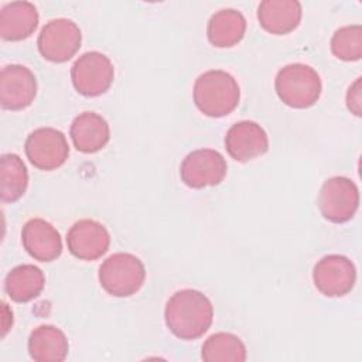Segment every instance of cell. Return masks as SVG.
Here are the masks:
<instances>
[{
    "label": "cell",
    "mask_w": 362,
    "mask_h": 362,
    "mask_svg": "<svg viewBox=\"0 0 362 362\" xmlns=\"http://www.w3.org/2000/svg\"><path fill=\"white\" fill-rule=\"evenodd\" d=\"M45 277L34 264H20L8 272L4 280L7 296L16 303H27L38 297L44 288Z\"/></svg>",
    "instance_id": "ffe728a7"
},
{
    "label": "cell",
    "mask_w": 362,
    "mask_h": 362,
    "mask_svg": "<svg viewBox=\"0 0 362 362\" xmlns=\"http://www.w3.org/2000/svg\"><path fill=\"white\" fill-rule=\"evenodd\" d=\"M28 185V171L23 160L13 153L1 156L0 165V198L3 202L20 199Z\"/></svg>",
    "instance_id": "44dd1931"
},
{
    "label": "cell",
    "mask_w": 362,
    "mask_h": 362,
    "mask_svg": "<svg viewBox=\"0 0 362 362\" xmlns=\"http://www.w3.org/2000/svg\"><path fill=\"white\" fill-rule=\"evenodd\" d=\"M225 148L233 160L246 163L269 150V137L259 123L242 120L228 129Z\"/></svg>",
    "instance_id": "4fadbf2b"
},
{
    "label": "cell",
    "mask_w": 362,
    "mask_h": 362,
    "mask_svg": "<svg viewBox=\"0 0 362 362\" xmlns=\"http://www.w3.org/2000/svg\"><path fill=\"white\" fill-rule=\"evenodd\" d=\"M303 10L297 0H263L257 7V20L270 34L283 35L297 28Z\"/></svg>",
    "instance_id": "2e32d148"
},
{
    "label": "cell",
    "mask_w": 362,
    "mask_h": 362,
    "mask_svg": "<svg viewBox=\"0 0 362 362\" xmlns=\"http://www.w3.org/2000/svg\"><path fill=\"white\" fill-rule=\"evenodd\" d=\"M21 242L27 253L38 262H52L62 253L59 232L41 218H33L24 223Z\"/></svg>",
    "instance_id": "5bb4252c"
},
{
    "label": "cell",
    "mask_w": 362,
    "mask_h": 362,
    "mask_svg": "<svg viewBox=\"0 0 362 362\" xmlns=\"http://www.w3.org/2000/svg\"><path fill=\"white\" fill-rule=\"evenodd\" d=\"M274 86L280 100L296 109H305L317 103L322 90L318 72L300 62L283 66L276 75Z\"/></svg>",
    "instance_id": "3957f363"
},
{
    "label": "cell",
    "mask_w": 362,
    "mask_h": 362,
    "mask_svg": "<svg viewBox=\"0 0 362 362\" xmlns=\"http://www.w3.org/2000/svg\"><path fill=\"white\" fill-rule=\"evenodd\" d=\"M246 18L235 8H222L214 13L206 25L209 42L218 48L236 45L245 35Z\"/></svg>",
    "instance_id": "d6986e66"
},
{
    "label": "cell",
    "mask_w": 362,
    "mask_h": 362,
    "mask_svg": "<svg viewBox=\"0 0 362 362\" xmlns=\"http://www.w3.org/2000/svg\"><path fill=\"white\" fill-rule=\"evenodd\" d=\"M37 7L30 1H11L0 10V35L7 41L28 38L38 25Z\"/></svg>",
    "instance_id": "e0dca14e"
},
{
    "label": "cell",
    "mask_w": 362,
    "mask_h": 362,
    "mask_svg": "<svg viewBox=\"0 0 362 362\" xmlns=\"http://www.w3.org/2000/svg\"><path fill=\"white\" fill-rule=\"evenodd\" d=\"M146 267L132 253H113L99 267L102 288L115 297H130L144 284Z\"/></svg>",
    "instance_id": "277c9868"
},
{
    "label": "cell",
    "mask_w": 362,
    "mask_h": 362,
    "mask_svg": "<svg viewBox=\"0 0 362 362\" xmlns=\"http://www.w3.org/2000/svg\"><path fill=\"white\" fill-rule=\"evenodd\" d=\"M24 150L28 161L44 171L61 167L69 156L65 134L54 127H38L31 132L25 140Z\"/></svg>",
    "instance_id": "ba28073f"
},
{
    "label": "cell",
    "mask_w": 362,
    "mask_h": 362,
    "mask_svg": "<svg viewBox=\"0 0 362 362\" xmlns=\"http://www.w3.org/2000/svg\"><path fill=\"white\" fill-rule=\"evenodd\" d=\"M346 107L355 116L362 115V98H361V78H356L355 82L349 86L346 92Z\"/></svg>",
    "instance_id": "cb8c5ba5"
},
{
    "label": "cell",
    "mask_w": 362,
    "mask_h": 362,
    "mask_svg": "<svg viewBox=\"0 0 362 362\" xmlns=\"http://www.w3.org/2000/svg\"><path fill=\"white\" fill-rule=\"evenodd\" d=\"M359 206V189L348 177L328 178L318 194V208L325 219L344 223L352 219Z\"/></svg>",
    "instance_id": "8992f818"
},
{
    "label": "cell",
    "mask_w": 362,
    "mask_h": 362,
    "mask_svg": "<svg viewBox=\"0 0 362 362\" xmlns=\"http://www.w3.org/2000/svg\"><path fill=\"white\" fill-rule=\"evenodd\" d=\"M69 136L78 151L92 154L107 144L110 139V129L105 117L100 115L95 112H83L74 119Z\"/></svg>",
    "instance_id": "9a60e30c"
},
{
    "label": "cell",
    "mask_w": 362,
    "mask_h": 362,
    "mask_svg": "<svg viewBox=\"0 0 362 362\" xmlns=\"http://www.w3.org/2000/svg\"><path fill=\"white\" fill-rule=\"evenodd\" d=\"M68 351L65 334L54 325H40L30 334L28 352L37 362H62Z\"/></svg>",
    "instance_id": "ac0fdd59"
},
{
    "label": "cell",
    "mask_w": 362,
    "mask_h": 362,
    "mask_svg": "<svg viewBox=\"0 0 362 362\" xmlns=\"http://www.w3.org/2000/svg\"><path fill=\"white\" fill-rule=\"evenodd\" d=\"M115 78L112 61L102 52L89 51L82 54L71 68L72 85L83 96H99L105 93Z\"/></svg>",
    "instance_id": "5b68a950"
},
{
    "label": "cell",
    "mask_w": 362,
    "mask_h": 362,
    "mask_svg": "<svg viewBox=\"0 0 362 362\" xmlns=\"http://www.w3.org/2000/svg\"><path fill=\"white\" fill-rule=\"evenodd\" d=\"M164 320L167 328L177 338L197 339L209 329L214 320V307L204 293L184 288L168 298Z\"/></svg>",
    "instance_id": "6da1fadb"
},
{
    "label": "cell",
    "mask_w": 362,
    "mask_h": 362,
    "mask_svg": "<svg viewBox=\"0 0 362 362\" xmlns=\"http://www.w3.org/2000/svg\"><path fill=\"white\" fill-rule=\"evenodd\" d=\"M68 250L79 260H96L102 257L110 245L107 229L98 221L81 219L66 233Z\"/></svg>",
    "instance_id": "7c38bea8"
},
{
    "label": "cell",
    "mask_w": 362,
    "mask_h": 362,
    "mask_svg": "<svg viewBox=\"0 0 362 362\" xmlns=\"http://www.w3.org/2000/svg\"><path fill=\"white\" fill-rule=\"evenodd\" d=\"M201 356L206 362H243L246 346L235 334L216 332L204 342Z\"/></svg>",
    "instance_id": "7402d4cb"
},
{
    "label": "cell",
    "mask_w": 362,
    "mask_h": 362,
    "mask_svg": "<svg viewBox=\"0 0 362 362\" xmlns=\"http://www.w3.org/2000/svg\"><path fill=\"white\" fill-rule=\"evenodd\" d=\"M331 51L342 61H359L362 57V27L351 24L338 28L331 38Z\"/></svg>",
    "instance_id": "603a6c76"
},
{
    "label": "cell",
    "mask_w": 362,
    "mask_h": 362,
    "mask_svg": "<svg viewBox=\"0 0 362 362\" xmlns=\"http://www.w3.org/2000/svg\"><path fill=\"white\" fill-rule=\"evenodd\" d=\"M313 281L321 294L327 297H342L355 286V264L346 256L327 255L315 263Z\"/></svg>",
    "instance_id": "30bf717a"
},
{
    "label": "cell",
    "mask_w": 362,
    "mask_h": 362,
    "mask_svg": "<svg viewBox=\"0 0 362 362\" xmlns=\"http://www.w3.org/2000/svg\"><path fill=\"white\" fill-rule=\"evenodd\" d=\"M82 34L78 24L69 18L49 20L40 31L37 45L40 54L51 62H65L79 49Z\"/></svg>",
    "instance_id": "52a82bcc"
},
{
    "label": "cell",
    "mask_w": 362,
    "mask_h": 362,
    "mask_svg": "<svg viewBox=\"0 0 362 362\" xmlns=\"http://www.w3.org/2000/svg\"><path fill=\"white\" fill-rule=\"evenodd\" d=\"M240 99L236 79L226 71L211 69L201 74L194 83V102L201 113L222 117L233 112Z\"/></svg>",
    "instance_id": "7a4b0ae2"
},
{
    "label": "cell",
    "mask_w": 362,
    "mask_h": 362,
    "mask_svg": "<svg viewBox=\"0 0 362 362\" xmlns=\"http://www.w3.org/2000/svg\"><path fill=\"white\" fill-rule=\"evenodd\" d=\"M37 95V79L24 65L11 64L0 72V105L7 110L30 106Z\"/></svg>",
    "instance_id": "8fae6325"
},
{
    "label": "cell",
    "mask_w": 362,
    "mask_h": 362,
    "mask_svg": "<svg viewBox=\"0 0 362 362\" xmlns=\"http://www.w3.org/2000/svg\"><path fill=\"white\" fill-rule=\"evenodd\" d=\"M223 156L212 148H198L187 154L180 167L182 182L194 189L218 185L226 175Z\"/></svg>",
    "instance_id": "9c48e42d"
}]
</instances>
